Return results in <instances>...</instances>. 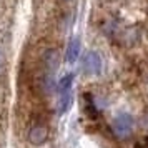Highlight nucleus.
Listing matches in <instances>:
<instances>
[{
    "label": "nucleus",
    "mask_w": 148,
    "mask_h": 148,
    "mask_svg": "<svg viewBox=\"0 0 148 148\" xmlns=\"http://www.w3.org/2000/svg\"><path fill=\"white\" fill-rule=\"evenodd\" d=\"M133 128V116L128 113H120L112 123V130L116 138H127Z\"/></svg>",
    "instance_id": "1"
},
{
    "label": "nucleus",
    "mask_w": 148,
    "mask_h": 148,
    "mask_svg": "<svg viewBox=\"0 0 148 148\" xmlns=\"http://www.w3.org/2000/svg\"><path fill=\"white\" fill-rule=\"evenodd\" d=\"M72 83H73V75L67 73L63 78H60L58 85H57V92H68V90H72Z\"/></svg>",
    "instance_id": "6"
},
{
    "label": "nucleus",
    "mask_w": 148,
    "mask_h": 148,
    "mask_svg": "<svg viewBox=\"0 0 148 148\" xmlns=\"http://www.w3.org/2000/svg\"><path fill=\"white\" fill-rule=\"evenodd\" d=\"M135 148H148V138H145V140L138 141V143L135 145Z\"/></svg>",
    "instance_id": "7"
},
{
    "label": "nucleus",
    "mask_w": 148,
    "mask_h": 148,
    "mask_svg": "<svg viewBox=\"0 0 148 148\" xmlns=\"http://www.w3.org/2000/svg\"><path fill=\"white\" fill-rule=\"evenodd\" d=\"M80 38L78 37H73L72 40H70V43H68L67 47V52H65V60L68 62V63H75V62L78 60V55H80Z\"/></svg>",
    "instance_id": "4"
},
{
    "label": "nucleus",
    "mask_w": 148,
    "mask_h": 148,
    "mask_svg": "<svg viewBox=\"0 0 148 148\" xmlns=\"http://www.w3.org/2000/svg\"><path fill=\"white\" fill-rule=\"evenodd\" d=\"M101 58L100 55L97 53V52H88L85 57H83V62H82V68H83V72L88 75H98L101 72Z\"/></svg>",
    "instance_id": "2"
},
{
    "label": "nucleus",
    "mask_w": 148,
    "mask_h": 148,
    "mask_svg": "<svg viewBox=\"0 0 148 148\" xmlns=\"http://www.w3.org/2000/svg\"><path fill=\"white\" fill-rule=\"evenodd\" d=\"M48 138V130L47 127H43V125H35V127L30 128V132H28V141L32 143V145H43Z\"/></svg>",
    "instance_id": "3"
},
{
    "label": "nucleus",
    "mask_w": 148,
    "mask_h": 148,
    "mask_svg": "<svg viewBox=\"0 0 148 148\" xmlns=\"http://www.w3.org/2000/svg\"><path fill=\"white\" fill-rule=\"evenodd\" d=\"M83 98H85V113H87V116L90 120H97V118H98V110L95 107V101H93V98H92V95L85 93Z\"/></svg>",
    "instance_id": "5"
},
{
    "label": "nucleus",
    "mask_w": 148,
    "mask_h": 148,
    "mask_svg": "<svg viewBox=\"0 0 148 148\" xmlns=\"http://www.w3.org/2000/svg\"><path fill=\"white\" fill-rule=\"evenodd\" d=\"M0 63H2V58H0Z\"/></svg>",
    "instance_id": "8"
}]
</instances>
